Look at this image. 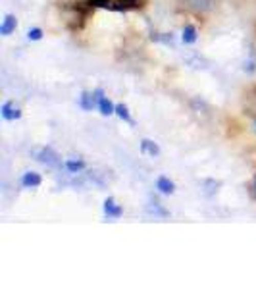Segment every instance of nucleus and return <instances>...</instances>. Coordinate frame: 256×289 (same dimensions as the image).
I'll return each instance as SVG.
<instances>
[{
    "label": "nucleus",
    "instance_id": "9d476101",
    "mask_svg": "<svg viewBox=\"0 0 256 289\" xmlns=\"http://www.w3.org/2000/svg\"><path fill=\"white\" fill-rule=\"evenodd\" d=\"M16 27H17L16 16L8 14V16L2 19V25H0V35H2V37H8V35H12V33L16 31Z\"/></svg>",
    "mask_w": 256,
    "mask_h": 289
},
{
    "label": "nucleus",
    "instance_id": "20e7f679",
    "mask_svg": "<svg viewBox=\"0 0 256 289\" xmlns=\"http://www.w3.org/2000/svg\"><path fill=\"white\" fill-rule=\"evenodd\" d=\"M104 216L108 220H118V218L123 216V209L116 202L114 197H108L104 201Z\"/></svg>",
    "mask_w": 256,
    "mask_h": 289
},
{
    "label": "nucleus",
    "instance_id": "6e6552de",
    "mask_svg": "<svg viewBox=\"0 0 256 289\" xmlns=\"http://www.w3.org/2000/svg\"><path fill=\"white\" fill-rule=\"evenodd\" d=\"M64 168L70 176H77V174H81L83 170L87 168V164L81 160V158H68L64 162Z\"/></svg>",
    "mask_w": 256,
    "mask_h": 289
},
{
    "label": "nucleus",
    "instance_id": "f257e3e1",
    "mask_svg": "<svg viewBox=\"0 0 256 289\" xmlns=\"http://www.w3.org/2000/svg\"><path fill=\"white\" fill-rule=\"evenodd\" d=\"M33 156L35 160L45 164L47 168H62V158L60 154L52 149V147H40V149H35L33 151Z\"/></svg>",
    "mask_w": 256,
    "mask_h": 289
},
{
    "label": "nucleus",
    "instance_id": "1a4fd4ad",
    "mask_svg": "<svg viewBox=\"0 0 256 289\" xmlns=\"http://www.w3.org/2000/svg\"><path fill=\"white\" fill-rule=\"evenodd\" d=\"M146 212L154 218H168L169 216L168 210L164 209L156 199H152V197H151V201H148V204H146Z\"/></svg>",
    "mask_w": 256,
    "mask_h": 289
},
{
    "label": "nucleus",
    "instance_id": "a211bd4d",
    "mask_svg": "<svg viewBox=\"0 0 256 289\" xmlns=\"http://www.w3.org/2000/svg\"><path fill=\"white\" fill-rule=\"evenodd\" d=\"M204 187H206V189H204V195H206V197H212V195L218 191V187H220V181H214V179H206V181H204Z\"/></svg>",
    "mask_w": 256,
    "mask_h": 289
},
{
    "label": "nucleus",
    "instance_id": "2eb2a0df",
    "mask_svg": "<svg viewBox=\"0 0 256 289\" xmlns=\"http://www.w3.org/2000/svg\"><path fill=\"white\" fill-rule=\"evenodd\" d=\"M152 40L156 43H162L166 47H176V39L172 33H152Z\"/></svg>",
    "mask_w": 256,
    "mask_h": 289
},
{
    "label": "nucleus",
    "instance_id": "4468645a",
    "mask_svg": "<svg viewBox=\"0 0 256 289\" xmlns=\"http://www.w3.org/2000/svg\"><path fill=\"white\" fill-rule=\"evenodd\" d=\"M141 154H148V156H158L160 154V147L154 143V141H151V139H143L141 141Z\"/></svg>",
    "mask_w": 256,
    "mask_h": 289
},
{
    "label": "nucleus",
    "instance_id": "dca6fc26",
    "mask_svg": "<svg viewBox=\"0 0 256 289\" xmlns=\"http://www.w3.org/2000/svg\"><path fill=\"white\" fill-rule=\"evenodd\" d=\"M243 72L245 73H254L256 72V50L254 48H250L247 60L243 62Z\"/></svg>",
    "mask_w": 256,
    "mask_h": 289
},
{
    "label": "nucleus",
    "instance_id": "9b49d317",
    "mask_svg": "<svg viewBox=\"0 0 256 289\" xmlns=\"http://www.w3.org/2000/svg\"><path fill=\"white\" fill-rule=\"evenodd\" d=\"M156 189H158L162 195H174V191H176V183H174L169 177L160 176L158 179H156Z\"/></svg>",
    "mask_w": 256,
    "mask_h": 289
},
{
    "label": "nucleus",
    "instance_id": "f8f14e48",
    "mask_svg": "<svg viewBox=\"0 0 256 289\" xmlns=\"http://www.w3.org/2000/svg\"><path fill=\"white\" fill-rule=\"evenodd\" d=\"M98 110H100L102 116H112V114H116V105L106 95H100V98H98Z\"/></svg>",
    "mask_w": 256,
    "mask_h": 289
},
{
    "label": "nucleus",
    "instance_id": "39448f33",
    "mask_svg": "<svg viewBox=\"0 0 256 289\" xmlns=\"http://www.w3.org/2000/svg\"><path fill=\"white\" fill-rule=\"evenodd\" d=\"M0 112H2V118L6 121H14L22 118V110L17 108L14 100H6V102L2 105V108H0Z\"/></svg>",
    "mask_w": 256,
    "mask_h": 289
},
{
    "label": "nucleus",
    "instance_id": "7ed1b4c3",
    "mask_svg": "<svg viewBox=\"0 0 256 289\" xmlns=\"http://www.w3.org/2000/svg\"><path fill=\"white\" fill-rule=\"evenodd\" d=\"M185 8H189L191 12L197 14H204L214 8V0H179Z\"/></svg>",
    "mask_w": 256,
    "mask_h": 289
},
{
    "label": "nucleus",
    "instance_id": "aec40b11",
    "mask_svg": "<svg viewBox=\"0 0 256 289\" xmlns=\"http://www.w3.org/2000/svg\"><path fill=\"white\" fill-rule=\"evenodd\" d=\"M248 195H250L252 201H256V174H254V177H252L250 185H248Z\"/></svg>",
    "mask_w": 256,
    "mask_h": 289
},
{
    "label": "nucleus",
    "instance_id": "f3484780",
    "mask_svg": "<svg viewBox=\"0 0 256 289\" xmlns=\"http://www.w3.org/2000/svg\"><path fill=\"white\" fill-rule=\"evenodd\" d=\"M116 114H118V118H120V120H123L125 123H129V126H135V121H133L131 114H129V108L123 105V102L116 105Z\"/></svg>",
    "mask_w": 256,
    "mask_h": 289
},
{
    "label": "nucleus",
    "instance_id": "6ab92c4d",
    "mask_svg": "<svg viewBox=\"0 0 256 289\" xmlns=\"http://www.w3.org/2000/svg\"><path fill=\"white\" fill-rule=\"evenodd\" d=\"M27 39L40 40L42 39V29H40V27H33V29H29V31H27Z\"/></svg>",
    "mask_w": 256,
    "mask_h": 289
},
{
    "label": "nucleus",
    "instance_id": "423d86ee",
    "mask_svg": "<svg viewBox=\"0 0 256 289\" xmlns=\"http://www.w3.org/2000/svg\"><path fill=\"white\" fill-rule=\"evenodd\" d=\"M144 0H114L110 10H116V12H127V10H135L139 6H143Z\"/></svg>",
    "mask_w": 256,
    "mask_h": 289
},
{
    "label": "nucleus",
    "instance_id": "f03ea898",
    "mask_svg": "<svg viewBox=\"0 0 256 289\" xmlns=\"http://www.w3.org/2000/svg\"><path fill=\"white\" fill-rule=\"evenodd\" d=\"M100 95H104V91L102 89H96L95 93H89V91H83L79 96V108L81 110H93V108H98V98Z\"/></svg>",
    "mask_w": 256,
    "mask_h": 289
},
{
    "label": "nucleus",
    "instance_id": "ddd939ff",
    "mask_svg": "<svg viewBox=\"0 0 256 289\" xmlns=\"http://www.w3.org/2000/svg\"><path fill=\"white\" fill-rule=\"evenodd\" d=\"M199 39V33H197V27L195 25H185L183 31H181V40H183L185 45H195Z\"/></svg>",
    "mask_w": 256,
    "mask_h": 289
},
{
    "label": "nucleus",
    "instance_id": "412c9836",
    "mask_svg": "<svg viewBox=\"0 0 256 289\" xmlns=\"http://www.w3.org/2000/svg\"><path fill=\"white\" fill-rule=\"evenodd\" d=\"M254 131H256V121H254Z\"/></svg>",
    "mask_w": 256,
    "mask_h": 289
},
{
    "label": "nucleus",
    "instance_id": "0eeeda50",
    "mask_svg": "<svg viewBox=\"0 0 256 289\" xmlns=\"http://www.w3.org/2000/svg\"><path fill=\"white\" fill-rule=\"evenodd\" d=\"M40 183H42V177L37 172H25L22 176V187H25V189H35Z\"/></svg>",
    "mask_w": 256,
    "mask_h": 289
}]
</instances>
